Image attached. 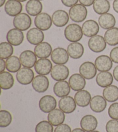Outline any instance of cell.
I'll return each instance as SVG.
<instances>
[{
  "mask_svg": "<svg viewBox=\"0 0 118 132\" xmlns=\"http://www.w3.org/2000/svg\"><path fill=\"white\" fill-rule=\"evenodd\" d=\"M83 35L82 27L75 23H72L67 26L64 30L65 37L67 41L71 42L80 41Z\"/></svg>",
  "mask_w": 118,
  "mask_h": 132,
  "instance_id": "cell-1",
  "label": "cell"
},
{
  "mask_svg": "<svg viewBox=\"0 0 118 132\" xmlns=\"http://www.w3.org/2000/svg\"><path fill=\"white\" fill-rule=\"evenodd\" d=\"M69 15L73 22L81 23L86 19L88 15V10L86 6L81 4H76L71 7L69 11Z\"/></svg>",
  "mask_w": 118,
  "mask_h": 132,
  "instance_id": "cell-2",
  "label": "cell"
},
{
  "mask_svg": "<svg viewBox=\"0 0 118 132\" xmlns=\"http://www.w3.org/2000/svg\"><path fill=\"white\" fill-rule=\"evenodd\" d=\"M13 24L15 29L24 31L29 29L31 26L32 20L28 14L21 13L14 18Z\"/></svg>",
  "mask_w": 118,
  "mask_h": 132,
  "instance_id": "cell-3",
  "label": "cell"
},
{
  "mask_svg": "<svg viewBox=\"0 0 118 132\" xmlns=\"http://www.w3.org/2000/svg\"><path fill=\"white\" fill-rule=\"evenodd\" d=\"M88 47L91 51L94 53H100L105 49L107 42L104 37L100 35H96L89 39Z\"/></svg>",
  "mask_w": 118,
  "mask_h": 132,
  "instance_id": "cell-4",
  "label": "cell"
},
{
  "mask_svg": "<svg viewBox=\"0 0 118 132\" xmlns=\"http://www.w3.org/2000/svg\"><path fill=\"white\" fill-rule=\"evenodd\" d=\"M34 23L36 28L42 31H46L50 29L53 24L52 18L49 14L42 12L35 16Z\"/></svg>",
  "mask_w": 118,
  "mask_h": 132,
  "instance_id": "cell-5",
  "label": "cell"
},
{
  "mask_svg": "<svg viewBox=\"0 0 118 132\" xmlns=\"http://www.w3.org/2000/svg\"><path fill=\"white\" fill-rule=\"evenodd\" d=\"M51 59L55 64L64 65L69 61V55L66 49L58 47L53 51L51 55Z\"/></svg>",
  "mask_w": 118,
  "mask_h": 132,
  "instance_id": "cell-6",
  "label": "cell"
},
{
  "mask_svg": "<svg viewBox=\"0 0 118 132\" xmlns=\"http://www.w3.org/2000/svg\"><path fill=\"white\" fill-rule=\"evenodd\" d=\"M70 74L69 68L62 64H56L51 71V77L56 81H65Z\"/></svg>",
  "mask_w": 118,
  "mask_h": 132,
  "instance_id": "cell-7",
  "label": "cell"
},
{
  "mask_svg": "<svg viewBox=\"0 0 118 132\" xmlns=\"http://www.w3.org/2000/svg\"><path fill=\"white\" fill-rule=\"evenodd\" d=\"M34 78V72L30 68H22L16 74L17 81L23 85H27L32 83Z\"/></svg>",
  "mask_w": 118,
  "mask_h": 132,
  "instance_id": "cell-8",
  "label": "cell"
},
{
  "mask_svg": "<svg viewBox=\"0 0 118 132\" xmlns=\"http://www.w3.org/2000/svg\"><path fill=\"white\" fill-rule=\"evenodd\" d=\"M56 99L51 95H46L40 99L39 102V108L42 112L49 113L56 107Z\"/></svg>",
  "mask_w": 118,
  "mask_h": 132,
  "instance_id": "cell-9",
  "label": "cell"
},
{
  "mask_svg": "<svg viewBox=\"0 0 118 132\" xmlns=\"http://www.w3.org/2000/svg\"><path fill=\"white\" fill-rule=\"evenodd\" d=\"M97 68L92 62H85L79 68V72L85 79L90 80L94 78L97 74Z\"/></svg>",
  "mask_w": 118,
  "mask_h": 132,
  "instance_id": "cell-10",
  "label": "cell"
},
{
  "mask_svg": "<svg viewBox=\"0 0 118 132\" xmlns=\"http://www.w3.org/2000/svg\"><path fill=\"white\" fill-rule=\"evenodd\" d=\"M24 39V33L17 29H12L7 32L6 40L8 42L13 46H19Z\"/></svg>",
  "mask_w": 118,
  "mask_h": 132,
  "instance_id": "cell-11",
  "label": "cell"
},
{
  "mask_svg": "<svg viewBox=\"0 0 118 132\" xmlns=\"http://www.w3.org/2000/svg\"><path fill=\"white\" fill-rule=\"evenodd\" d=\"M33 89L38 93H44L49 87V80L45 75H38L34 78L32 82Z\"/></svg>",
  "mask_w": 118,
  "mask_h": 132,
  "instance_id": "cell-12",
  "label": "cell"
},
{
  "mask_svg": "<svg viewBox=\"0 0 118 132\" xmlns=\"http://www.w3.org/2000/svg\"><path fill=\"white\" fill-rule=\"evenodd\" d=\"M20 60L24 67L32 68L37 62V56L35 52L30 50L23 51L20 55Z\"/></svg>",
  "mask_w": 118,
  "mask_h": 132,
  "instance_id": "cell-13",
  "label": "cell"
},
{
  "mask_svg": "<svg viewBox=\"0 0 118 132\" xmlns=\"http://www.w3.org/2000/svg\"><path fill=\"white\" fill-rule=\"evenodd\" d=\"M53 23L57 27H62L66 25L69 21V15L62 9L55 11L52 15Z\"/></svg>",
  "mask_w": 118,
  "mask_h": 132,
  "instance_id": "cell-14",
  "label": "cell"
},
{
  "mask_svg": "<svg viewBox=\"0 0 118 132\" xmlns=\"http://www.w3.org/2000/svg\"><path fill=\"white\" fill-rule=\"evenodd\" d=\"M4 11L8 15L15 17L22 12L23 5L17 0H8L5 4Z\"/></svg>",
  "mask_w": 118,
  "mask_h": 132,
  "instance_id": "cell-15",
  "label": "cell"
},
{
  "mask_svg": "<svg viewBox=\"0 0 118 132\" xmlns=\"http://www.w3.org/2000/svg\"><path fill=\"white\" fill-rule=\"evenodd\" d=\"M77 104L75 100L71 96L61 98L58 103L59 108L65 114H71L75 111Z\"/></svg>",
  "mask_w": 118,
  "mask_h": 132,
  "instance_id": "cell-16",
  "label": "cell"
},
{
  "mask_svg": "<svg viewBox=\"0 0 118 132\" xmlns=\"http://www.w3.org/2000/svg\"><path fill=\"white\" fill-rule=\"evenodd\" d=\"M94 65L99 71H109L113 66V62L109 56L101 55L96 59Z\"/></svg>",
  "mask_w": 118,
  "mask_h": 132,
  "instance_id": "cell-17",
  "label": "cell"
},
{
  "mask_svg": "<svg viewBox=\"0 0 118 132\" xmlns=\"http://www.w3.org/2000/svg\"><path fill=\"white\" fill-rule=\"evenodd\" d=\"M35 70L37 74L41 75H47L51 72L53 69V64L48 59H40L35 65Z\"/></svg>",
  "mask_w": 118,
  "mask_h": 132,
  "instance_id": "cell-18",
  "label": "cell"
},
{
  "mask_svg": "<svg viewBox=\"0 0 118 132\" xmlns=\"http://www.w3.org/2000/svg\"><path fill=\"white\" fill-rule=\"evenodd\" d=\"M27 39L30 44L37 45L43 42L44 35L43 31L37 28H32L27 33Z\"/></svg>",
  "mask_w": 118,
  "mask_h": 132,
  "instance_id": "cell-19",
  "label": "cell"
},
{
  "mask_svg": "<svg viewBox=\"0 0 118 132\" xmlns=\"http://www.w3.org/2000/svg\"><path fill=\"white\" fill-rule=\"evenodd\" d=\"M99 24L94 20H88L82 26L83 34L87 37H92L97 35L99 32Z\"/></svg>",
  "mask_w": 118,
  "mask_h": 132,
  "instance_id": "cell-20",
  "label": "cell"
},
{
  "mask_svg": "<svg viewBox=\"0 0 118 132\" xmlns=\"http://www.w3.org/2000/svg\"><path fill=\"white\" fill-rule=\"evenodd\" d=\"M98 125V121L96 117L92 115H86L82 117L80 121L81 129L86 132L95 130Z\"/></svg>",
  "mask_w": 118,
  "mask_h": 132,
  "instance_id": "cell-21",
  "label": "cell"
},
{
  "mask_svg": "<svg viewBox=\"0 0 118 132\" xmlns=\"http://www.w3.org/2000/svg\"><path fill=\"white\" fill-rule=\"evenodd\" d=\"M69 84L72 90L78 92L84 89L86 85V81L81 74L75 73L69 78Z\"/></svg>",
  "mask_w": 118,
  "mask_h": 132,
  "instance_id": "cell-22",
  "label": "cell"
},
{
  "mask_svg": "<svg viewBox=\"0 0 118 132\" xmlns=\"http://www.w3.org/2000/svg\"><path fill=\"white\" fill-rule=\"evenodd\" d=\"M47 119H48V121L52 125L58 126L64 122L65 115L62 110L55 108L48 113Z\"/></svg>",
  "mask_w": 118,
  "mask_h": 132,
  "instance_id": "cell-23",
  "label": "cell"
},
{
  "mask_svg": "<svg viewBox=\"0 0 118 132\" xmlns=\"http://www.w3.org/2000/svg\"><path fill=\"white\" fill-rule=\"evenodd\" d=\"M89 105L93 112L100 113L104 111L107 107V100L100 95L94 96L92 98Z\"/></svg>",
  "mask_w": 118,
  "mask_h": 132,
  "instance_id": "cell-24",
  "label": "cell"
},
{
  "mask_svg": "<svg viewBox=\"0 0 118 132\" xmlns=\"http://www.w3.org/2000/svg\"><path fill=\"white\" fill-rule=\"evenodd\" d=\"M34 52L37 57L40 59H46L51 55L53 49L51 45L48 42H43L37 45L35 47Z\"/></svg>",
  "mask_w": 118,
  "mask_h": 132,
  "instance_id": "cell-25",
  "label": "cell"
},
{
  "mask_svg": "<svg viewBox=\"0 0 118 132\" xmlns=\"http://www.w3.org/2000/svg\"><path fill=\"white\" fill-rule=\"evenodd\" d=\"M70 86L66 81H58L54 84L53 90L55 95L58 97H64L67 96L70 93Z\"/></svg>",
  "mask_w": 118,
  "mask_h": 132,
  "instance_id": "cell-26",
  "label": "cell"
},
{
  "mask_svg": "<svg viewBox=\"0 0 118 132\" xmlns=\"http://www.w3.org/2000/svg\"><path fill=\"white\" fill-rule=\"evenodd\" d=\"M67 51L71 58L73 59H78L83 56L84 48L79 42H72L68 45Z\"/></svg>",
  "mask_w": 118,
  "mask_h": 132,
  "instance_id": "cell-27",
  "label": "cell"
},
{
  "mask_svg": "<svg viewBox=\"0 0 118 132\" xmlns=\"http://www.w3.org/2000/svg\"><path fill=\"white\" fill-rule=\"evenodd\" d=\"M91 95L88 91L81 90L78 91L74 95V100L77 105L81 107H86L90 104Z\"/></svg>",
  "mask_w": 118,
  "mask_h": 132,
  "instance_id": "cell-28",
  "label": "cell"
},
{
  "mask_svg": "<svg viewBox=\"0 0 118 132\" xmlns=\"http://www.w3.org/2000/svg\"><path fill=\"white\" fill-rule=\"evenodd\" d=\"M98 23L102 29L108 30L115 27L116 24V19L112 14L107 13L100 16Z\"/></svg>",
  "mask_w": 118,
  "mask_h": 132,
  "instance_id": "cell-29",
  "label": "cell"
},
{
  "mask_svg": "<svg viewBox=\"0 0 118 132\" xmlns=\"http://www.w3.org/2000/svg\"><path fill=\"white\" fill-rule=\"evenodd\" d=\"M25 10L29 15L36 16L42 13L43 5L39 0H29L26 4Z\"/></svg>",
  "mask_w": 118,
  "mask_h": 132,
  "instance_id": "cell-30",
  "label": "cell"
},
{
  "mask_svg": "<svg viewBox=\"0 0 118 132\" xmlns=\"http://www.w3.org/2000/svg\"><path fill=\"white\" fill-rule=\"evenodd\" d=\"M112 74L108 71L100 72L97 75L96 82L97 85L101 88H106L111 85L114 81V78Z\"/></svg>",
  "mask_w": 118,
  "mask_h": 132,
  "instance_id": "cell-31",
  "label": "cell"
},
{
  "mask_svg": "<svg viewBox=\"0 0 118 132\" xmlns=\"http://www.w3.org/2000/svg\"><path fill=\"white\" fill-rule=\"evenodd\" d=\"M15 84L13 76L10 72L4 71L0 73V86L3 90L11 89Z\"/></svg>",
  "mask_w": 118,
  "mask_h": 132,
  "instance_id": "cell-32",
  "label": "cell"
},
{
  "mask_svg": "<svg viewBox=\"0 0 118 132\" xmlns=\"http://www.w3.org/2000/svg\"><path fill=\"white\" fill-rule=\"evenodd\" d=\"M103 95L108 102H115L118 100V87L112 85L106 87L103 91Z\"/></svg>",
  "mask_w": 118,
  "mask_h": 132,
  "instance_id": "cell-33",
  "label": "cell"
},
{
  "mask_svg": "<svg viewBox=\"0 0 118 132\" xmlns=\"http://www.w3.org/2000/svg\"><path fill=\"white\" fill-rule=\"evenodd\" d=\"M110 7V3L108 0H95L93 4L94 11L100 15L108 13Z\"/></svg>",
  "mask_w": 118,
  "mask_h": 132,
  "instance_id": "cell-34",
  "label": "cell"
},
{
  "mask_svg": "<svg viewBox=\"0 0 118 132\" xmlns=\"http://www.w3.org/2000/svg\"><path fill=\"white\" fill-rule=\"evenodd\" d=\"M21 66L20 58L16 56H12L6 60V70L10 72H17L21 69Z\"/></svg>",
  "mask_w": 118,
  "mask_h": 132,
  "instance_id": "cell-35",
  "label": "cell"
},
{
  "mask_svg": "<svg viewBox=\"0 0 118 132\" xmlns=\"http://www.w3.org/2000/svg\"><path fill=\"white\" fill-rule=\"evenodd\" d=\"M104 37L107 44L110 46L117 45H118V28L113 27L107 30Z\"/></svg>",
  "mask_w": 118,
  "mask_h": 132,
  "instance_id": "cell-36",
  "label": "cell"
},
{
  "mask_svg": "<svg viewBox=\"0 0 118 132\" xmlns=\"http://www.w3.org/2000/svg\"><path fill=\"white\" fill-rule=\"evenodd\" d=\"M14 49L13 45L7 42H2L0 44V57L2 59H7L13 55Z\"/></svg>",
  "mask_w": 118,
  "mask_h": 132,
  "instance_id": "cell-37",
  "label": "cell"
},
{
  "mask_svg": "<svg viewBox=\"0 0 118 132\" xmlns=\"http://www.w3.org/2000/svg\"><path fill=\"white\" fill-rule=\"evenodd\" d=\"M12 121V116L10 112L6 110L0 111V127L6 128L9 126Z\"/></svg>",
  "mask_w": 118,
  "mask_h": 132,
  "instance_id": "cell-38",
  "label": "cell"
},
{
  "mask_svg": "<svg viewBox=\"0 0 118 132\" xmlns=\"http://www.w3.org/2000/svg\"><path fill=\"white\" fill-rule=\"evenodd\" d=\"M53 126L48 121H42L35 127V132H53Z\"/></svg>",
  "mask_w": 118,
  "mask_h": 132,
  "instance_id": "cell-39",
  "label": "cell"
},
{
  "mask_svg": "<svg viewBox=\"0 0 118 132\" xmlns=\"http://www.w3.org/2000/svg\"><path fill=\"white\" fill-rule=\"evenodd\" d=\"M108 115L112 119L118 120V103L111 104L108 111Z\"/></svg>",
  "mask_w": 118,
  "mask_h": 132,
  "instance_id": "cell-40",
  "label": "cell"
},
{
  "mask_svg": "<svg viewBox=\"0 0 118 132\" xmlns=\"http://www.w3.org/2000/svg\"><path fill=\"white\" fill-rule=\"evenodd\" d=\"M105 130L107 132H118V120L111 119L108 121Z\"/></svg>",
  "mask_w": 118,
  "mask_h": 132,
  "instance_id": "cell-41",
  "label": "cell"
},
{
  "mask_svg": "<svg viewBox=\"0 0 118 132\" xmlns=\"http://www.w3.org/2000/svg\"><path fill=\"white\" fill-rule=\"evenodd\" d=\"M54 132H72V130L68 125L62 123L56 127Z\"/></svg>",
  "mask_w": 118,
  "mask_h": 132,
  "instance_id": "cell-42",
  "label": "cell"
},
{
  "mask_svg": "<svg viewBox=\"0 0 118 132\" xmlns=\"http://www.w3.org/2000/svg\"><path fill=\"white\" fill-rule=\"evenodd\" d=\"M110 57L113 62L118 64V46L115 47L111 51Z\"/></svg>",
  "mask_w": 118,
  "mask_h": 132,
  "instance_id": "cell-43",
  "label": "cell"
},
{
  "mask_svg": "<svg viewBox=\"0 0 118 132\" xmlns=\"http://www.w3.org/2000/svg\"><path fill=\"white\" fill-rule=\"evenodd\" d=\"M79 0H61L62 3L67 7H72L77 4Z\"/></svg>",
  "mask_w": 118,
  "mask_h": 132,
  "instance_id": "cell-44",
  "label": "cell"
},
{
  "mask_svg": "<svg viewBox=\"0 0 118 132\" xmlns=\"http://www.w3.org/2000/svg\"><path fill=\"white\" fill-rule=\"evenodd\" d=\"M95 0H79L80 3L85 6H90L94 4Z\"/></svg>",
  "mask_w": 118,
  "mask_h": 132,
  "instance_id": "cell-45",
  "label": "cell"
},
{
  "mask_svg": "<svg viewBox=\"0 0 118 132\" xmlns=\"http://www.w3.org/2000/svg\"><path fill=\"white\" fill-rule=\"evenodd\" d=\"M6 68V62H5L4 59H1L0 60V72H2L5 71Z\"/></svg>",
  "mask_w": 118,
  "mask_h": 132,
  "instance_id": "cell-46",
  "label": "cell"
},
{
  "mask_svg": "<svg viewBox=\"0 0 118 132\" xmlns=\"http://www.w3.org/2000/svg\"><path fill=\"white\" fill-rule=\"evenodd\" d=\"M113 77L114 79L118 82V65H116L113 70Z\"/></svg>",
  "mask_w": 118,
  "mask_h": 132,
  "instance_id": "cell-47",
  "label": "cell"
},
{
  "mask_svg": "<svg viewBox=\"0 0 118 132\" xmlns=\"http://www.w3.org/2000/svg\"><path fill=\"white\" fill-rule=\"evenodd\" d=\"M112 7L115 12L118 13V0H114L113 2Z\"/></svg>",
  "mask_w": 118,
  "mask_h": 132,
  "instance_id": "cell-48",
  "label": "cell"
},
{
  "mask_svg": "<svg viewBox=\"0 0 118 132\" xmlns=\"http://www.w3.org/2000/svg\"><path fill=\"white\" fill-rule=\"evenodd\" d=\"M72 132H86V131L82 129L75 128L73 129V130L72 131Z\"/></svg>",
  "mask_w": 118,
  "mask_h": 132,
  "instance_id": "cell-49",
  "label": "cell"
},
{
  "mask_svg": "<svg viewBox=\"0 0 118 132\" xmlns=\"http://www.w3.org/2000/svg\"><path fill=\"white\" fill-rule=\"evenodd\" d=\"M6 0H0V7H2L5 3Z\"/></svg>",
  "mask_w": 118,
  "mask_h": 132,
  "instance_id": "cell-50",
  "label": "cell"
},
{
  "mask_svg": "<svg viewBox=\"0 0 118 132\" xmlns=\"http://www.w3.org/2000/svg\"><path fill=\"white\" fill-rule=\"evenodd\" d=\"M17 1H20V2H25V1H27V0H17Z\"/></svg>",
  "mask_w": 118,
  "mask_h": 132,
  "instance_id": "cell-51",
  "label": "cell"
},
{
  "mask_svg": "<svg viewBox=\"0 0 118 132\" xmlns=\"http://www.w3.org/2000/svg\"><path fill=\"white\" fill-rule=\"evenodd\" d=\"M91 132H100V131H97V130H94V131H91Z\"/></svg>",
  "mask_w": 118,
  "mask_h": 132,
  "instance_id": "cell-52",
  "label": "cell"
},
{
  "mask_svg": "<svg viewBox=\"0 0 118 132\" xmlns=\"http://www.w3.org/2000/svg\"><path fill=\"white\" fill-rule=\"evenodd\" d=\"M39 1H43V0H39Z\"/></svg>",
  "mask_w": 118,
  "mask_h": 132,
  "instance_id": "cell-53",
  "label": "cell"
}]
</instances>
